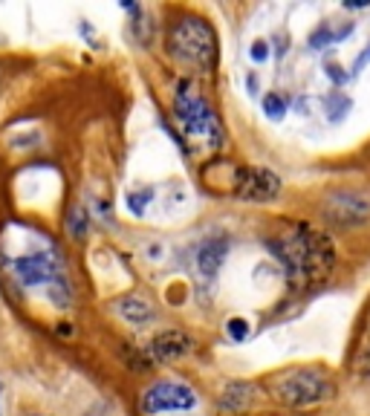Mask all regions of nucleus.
<instances>
[{"label": "nucleus", "instance_id": "1", "mask_svg": "<svg viewBox=\"0 0 370 416\" xmlns=\"http://www.w3.org/2000/svg\"><path fill=\"white\" fill-rule=\"evenodd\" d=\"M272 246H275L278 261L286 266V275L295 286H310L313 281H321L335 258L327 237L313 231L310 226H295L284 231Z\"/></svg>", "mask_w": 370, "mask_h": 416}, {"label": "nucleus", "instance_id": "2", "mask_svg": "<svg viewBox=\"0 0 370 416\" xmlns=\"http://www.w3.org/2000/svg\"><path fill=\"white\" fill-rule=\"evenodd\" d=\"M174 113H176V122H180L185 139L194 148L217 151L223 145L220 119L214 116V110L197 95V90H191V84H180V90H176Z\"/></svg>", "mask_w": 370, "mask_h": 416}, {"label": "nucleus", "instance_id": "3", "mask_svg": "<svg viewBox=\"0 0 370 416\" xmlns=\"http://www.w3.org/2000/svg\"><path fill=\"white\" fill-rule=\"evenodd\" d=\"M168 53L180 64H185V67L212 70L217 55V41L212 26L203 18H194V15L174 21L168 29Z\"/></svg>", "mask_w": 370, "mask_h": 416}, {"label": "nucleus", "instance_id": "4", "mask_svg": "<svg viewBox=\"0 0 370 416\" xmlns=\"http://www.w3.org/2000/svg\"><path fill=\"white\" fill-rule=\"evenodd\" d=\"M9 266H12V275L24 286H46L58 307L70 303V290H67V281H64L61 258L55 249H35L26 254H15Z\"/></svg>", "mask_w": 370, "mask_h": 416}, {"label": "nucleus", "instance_id": "5", "mask_svg": "<svg viewBox=\"0 0 370 416\" xmlns=\"http://www.w3.org/2000/svg\"><path fill=\"white\" fill-rule=\"evenodd\" d=\"M269 390L281 405L310 408V405H318V402H324V399L333 396V381L327 379V373H321V370L298 367V370H286V373L272 379Z\"/></svg>", "mask_w": 370, "mask_h": 416}, {"label": "nucleus", "instance_id": "6", "mask_svg": "<svg viewBox=\"0 0 370 416\" xmlns=\"http://www.w3.org/2000/svg\"><path fill=\"white\" fill-rule=\"evenodd\" d=\"M194 405H197V393L188 385H180V381H156V385H151L142 396V410L151 416L191 410Z\"/></svg>", "mask_w": 370, "mask_h": 416}, {"label": "nucleus", "instance_id": "7", "mask_svg": "<svg viewBox=\"0 0 370 416\" xmlns=\"http://www.w3.org/2000/svg\"><path fill=\"white\" fill-rule=\"evenodd\" d=\"M232 185L234 194L246 200H272L281 191V180L266 168H237Z\"/></svg>", "mask_w": 370, "mask_h": 416}, {"label": "nucleus", "instance_id": "8", "mask_svg": "<svg viewBox=\"0 0 370 416\" xmlns=\"http://www.w3.org/2000/svg\"><path fill=\"white\" fill-rule=\"evenodd\" d=\"M188 335L183 332H176V330H168L163 335H156V339L151 341L148 347V353L156 359V361H174V359H180L188 353Z\"/></svg>", "mask_w": 370, "mask_h": 416}, {"label": "nucleus", "instance_id": "9", "mask_svg": "<svg viewBox=\"0 0 370 416\" xmlns=\"http://www.w3.org/2000/svg\"><path fill=\"white\" fill-rule=\"evenodd\" d=\"M223 258H226V240H208V243L200 249V258H197L200 261V272L205 278H214Z\"/></svg>", "mask_w": 370, "mask_h": 416}, {"label": "nucleus", "instance_id": "10", "mask_svg": "<svg viewBox=\"0 0 370 416\" xmlns=\"http://www.w3.org/2000/svg\"><path fill=\"white\" fill-rule=\"evenodd\" d=\"M350 32H353V23H344L342 29H335L333 23H321L310 35V50H324V46L339 44V41H344L350 35Z\"/></svg>", "mask_w": 370, "mask_h": 416}, {"label": "nucleus", "instance_id": "11", "mask_svg": "<svg viewBox=\"0 0 370 416\" xmlns=\"http://www.w3.org/2000/svg\"><path fill=\"white\" fill-rule=\"evenodd\" d=\"M252 399V385H243V381H234V385L226 388V393H223L220 405L223 410H240L246 402Z\"/></svg>", "mask_w": 370, "mask_h": 416}, {"label": "nucleus", "instance_id": "12", "mask_svg": "<svg viewBox=\"0 0 370 416\" xmlns=\"http://www.w3.org/2000/svg\"><path fill=\"white\" fill-rule=\"evenodd\" d=\"M119 312L127 318L131 324H145L151 318V307H148V301H142V298H127L119 303Z\"/></svg>", "mask_w": 370, "mask_h": 416}, {"label": "nucleus", "instance_id": "13", "mask_svg": "<svg viewBox=\"0 0 370 416\" xmlns=\"http://www.w3.org/2000/svg\"><path fill=\"white\" fill-rule=\"evenodd\" d=\"M324 107H327V116H330L333 122H339V119H344V116L350 113V107H353V102L347 99L344 93H333L330 99L324 102Z\"/></svg>", "mask_w": 370, "mask_h": 416}, {"label": "nucleus", "instance_id": "14", "mask_svg": "<svg viewBox=\"0 0 370 416\" xmlns=\"http://www.w3.org/2000/svg\"><path fill=\"white\" fill-rule=\"evenodd\" d=\"M263 110H266V116L281 119V116L286 113V102H284V95H278V93H266V99H263Z\"/></svg>", "mask_w": 370, "mask_h": 416}, {"label": "nucleus", "instance_id": "15", "mask_svg": "<svg viewBox=\"0 0 370 416\" xmlns=\"http://www.w3.org/2000/svg\"><path fill=\"white\" fill-rule=\"evenodd\" d=\"M229 335L234 341H243L246 335H249V327H246V321H240V318H234V321H229Z\"/></svg>", "mask_w": 370, "mask_h": 416}, {"label": "nucleus", "instance_id": "16", "mask_svg": "<svg viewBox=\"0 0 370 416\" xmlns=\"http://www.w3.org/2000/svg\"><path fill=\"white\" fill-rule=\"evenodd\" d=\"M339 70H342V67H339V64H327V75L333 78V82H335V84H344V82H347V78H350V75H344V73H339Z\"/></svg>", "mask_w": 370, "mask_h": 416}, {"label": "nucleus", "instance_id": "17", "mask_svg": "<svg viewBox=\"0 0 370 416\" xmlns=\"http://www.w3.org/2000/svg\"><path fill=\"white\" fill-rule=\"evenodd\" d=\"M252 58H255V61H266V58H269V46H266L263 41H257V44L252 46Z\"/></svg>", "mask_w": 370, "mask_h": 416}, {"label": "nucleus", "instance_id": "18", "mask_svg": "<svg viewBox=\"0 0 370 416\" xmlns=\"http://www.w3.org/2000/svg\"><path fill=\"white\" fill-rule=\"evenodd\" d=\"M367 61H370V44L364 46V53H362L356 61H353V75H359V73H362V67H364Z\"/></svg>", "mask_w": 370, "mask_h": 416}, {"label": "nucleus", "instance_id": "19", "mask_svg": "<svg viewBox=\"0 0 370 416\" xmlns=\"http://www.w3.org/2000/svg\"><path fill=\"white\" fill-rule=\"evenodd\" d=\"M367 341H370V315H367ZM367 353H370V347H367Z\"/></svg>", "mask_w": 370, "mask_h": 416}, {"label": "nucleus", "instance_id": "20", "mask_svg": "<svg viewBox=\"0 0 370 416\" xmlns=\"http://www.w3.org/2000/svg\"><path fill=\"white\" fill-rule=\"evenodd\" d=\"M29 416H41V413H29Z\"/></svg>", "mask_w": 370, "mask_h": 416}]
</instances>
